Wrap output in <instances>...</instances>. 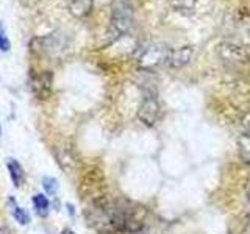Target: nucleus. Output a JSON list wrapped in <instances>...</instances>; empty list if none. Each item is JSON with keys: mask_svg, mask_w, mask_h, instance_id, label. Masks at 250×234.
<instances>
[{"mask_svg": "<svg viewBox=\"0 0 250 234\" xmlns=\"http://www.w3.org/2000/svg\"><path fill=\"white\" fill-rule=\"evenodd\" d=\"M89 223L102 234L138 233L144 226L143 208L131 209L127 205L109 200H99L86 211Z\"/></svg>", "mask_w": 250, "mask_h": 234, "instance_id": "1", "label": "nucleus"}, {"mask_svg": "<svg viewBox=\"0 0 250 234\" xmlns=\"http://www.w3.org/2000/svg\"><path fill=\"white\" fill-rule=\"evenodd\" d=\"M170 49L163 45H147L143 50H139L138 62L143 69H155L161 64H167Z\"/></svg>", "mask_w": 250, "mask_h": 234, "instance_id": "2", "label": "nucleus"}, {"mask_svg": "<svg viewBox=\"0 0 250 234\" xmlns=\"http://www.w3.org/2000/svg\"><path fill=\"white\" fill-rule=\"evenodd\" d=\"M138 117L144 125H147V127H153V125L160 120L161 106H160L158 98H156L153 94H147L144 97L143 103L139 106Z\"/></svg>", "mask_w": 250, "mask_h": 234, "instance_id": "3", "label": "nucleus"}, {"mask_svg": "<svg viewBox=\"0 0 250 234\" xmlns=\"http://www.w3.org/2000/svg\"><path fill=\"white\" fill-rule=\"evenodd\" d=\"M192 57V49L189 47H183V49H177V50H170L169 52V59H167V64L170 67H183L186 62H189Z\"/></svg>", "mask_w": 250, "mask_h": 234, "instance_id": "4", "label": "nucleus"}, {"mask_svg": "<svg viewBox=\"0 0 250 234\" xmlns=\"http://www.w3.org/2000/svg\"><path fill=\"white\" fill-rule=\"evenodd\" d=\"M8 172H10L11 181L14 184V187H19L23 184V179H25V174H23V169L21 164L16 159H10L8 161Z\"/></svg>", "mask_w": 250, "mask_h": 234, "instance_id": "5", "label": "nucleus"}, {"mask_svg": "<svg viewBox=\"0 0 250 234\" xmlns=\"http://www.w3.org/2000/svg\"><path fill=\"white\" fill-rule=\"evenodd\" d=\"M33 206H35V211L39 217H47L49 214V209H50V201L49 198L45 197L42 194H36L33 197Z\"/></svg>", "mask_w": 250, "mask_h": 234, "instance_id": "6", "label": "nucleus"}, {"mask_svg": "<svg viewBox=\"0 0 250 234\" xmlns=\"http://www.w3.org/2000/svg\"><path fill=\"white\" fill-rule=\"evenodd\" d=\"M239 156L244 162L250 164V133H244L239 137Z\"/></svg>", "mask_w": 250, "mask_h": 234, "instance_id": "7", "label": "nucleus"}, {"mask_svg": "<svg viewBox=\"0 0 250 234\" xmlns=\"http://www.w3.org/2000/svg\"><path fill=\"white\" fill-rule=\"evenodd\" d=\"M11 203H13V217L16 218V222L21 223V225H28L30 223V214L27 213V209L21 208L14 200H11Z\"/></svg>", "mask_w": 250, "mask_h": 234, "instance_id": "8", "label": "nucleus"}, {"mask_svg": "<svg viewBox=\"0 0 250 234\" xmlns=\"http://www.w3.org/2000/svg\"><path fill=\"white\" fill-rule=\"evenodd\" d=\"M42 186H44V189H45V192L49 194V195H55L58 192V181L55 178H52V176H45L44 179H42Z\"/></svg>", "mask_w": 250, "mask_h": 234, "instance_id": "9", "label": "nucleus"}, {"mask_svg": "<svg viewBox=\"0 0 250 234\" xmlns=\"http://www.w3.org/2000/svg\"><path fill=\"white\" fill-rule=\"evenodd\" d=\"M11 49V42H10V38L6 36V31L3 28V25L0 23V52H10Z\"/></svg>", "mask_w": 250, "mask_h": 234, "instance_id": "10", "label": "nucleus"}, {"mask_svg": "<svg viewBox=\"0 0 250 234\" xmlns=\"http://www.w3.org/2000/svg\"><path fill=\"white\" fill-rule=\"evenodd\" d=\"M194 2H191V0H178V8H183V6H192Z\"/></svg>", "mask_w": 250, "mask_h": 234, "instance_id": "11", "label": "nucleus"}, {"mask_svg": "<svg viewBox=\"0 0 250 234\" xmlns=\"http://www.w3.org/2000/svg\"><path fill=\"white\" fill-rule=\"evenodd\" d=\"M242 234H250V223L244 228V231H242Z\"/></svg>", "mask_w": 250, "mask_h": 234, "instance_id": "12", "label": "nucleus"}, {"mask_svg": "<svg viewBox=\"0 0 250 234\" xmlns=\"http://www.w3.org/2000/svg\"><path fill=\"white\" fill-rule=\"evenodd\" d=\"M61 234H75V233H74L72 230H64V231L61 233Z\"/></svg>", "mask_w": 250, "mask_h": 234, "instance_id": "13", "label": "nucleus"}, {"mask_svg": "<svg viewBox=\"0 0 250 234\" xmlns=\"http://www.w3.org/2000/svg\"><path fill=\"white\" fill-rule=\"evenodd\" d=\"M0 135H2V125H0Z\"/></svg>", "mask_w": 250, "mask_h": 234, "instance_id": "14", "label": "nucleus"}]
</instances>
